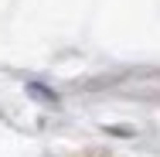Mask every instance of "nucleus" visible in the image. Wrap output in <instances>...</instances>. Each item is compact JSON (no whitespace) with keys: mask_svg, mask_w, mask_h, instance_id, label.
Instances as JSON below:
<instances>
[{"mask_svg":"<svg viewBox=\"0 0 160 157\" xmlns=\"http://www.w3.org/2000/svg\"><path fill=\"white\" fill-rule=\"evenodd\" d=\"M28 92L38 96V99H44V102H58V96L51 92V89H44V86H38V82H28Z\"/></svg>","mask_w":160,"mask_h":157,"instance_id":"1","label":"nucleus"}]
</instances>
